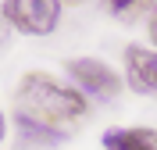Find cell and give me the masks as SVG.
<instances>
[{
  "instance_id": "277c9868",
  "label": "cell",
  "mask_w": 157,
  "mask_h": 150,
  "mask_svg": "<svg viewBox=\"0 0 157 150\" xmlns=\"http://www.w3.org/2000/svg\"><path fill=\"white\" fill-rule=\"evenodd\" d=\"M125 82L136 93H154L157 97V54L147 47H132L125 50Z\"/></svg>"
},
{
  "instance_id": "8992f818",
  "label": "cell",
  "mask_w": 157,
  "mask_h": 150,
  "mask_svg": "<svg viewBox=\"0 0 157 150\" xmlns=\"http://www.w3.org/2000/svg\"><path fill=\"white\" fill-rule=\"evenodd\" d=\"M104 7L121 21H136L150 11H157V0H104Z\"/></svg>"
},
{
  "instance_id": "3957f363",
  "label": "cell",
  "mask_w": 157,
  "mask_h": 150,
  "mask_svg": "<svg viewBox=\"0 0 157 150\" xmlns=\"http://www.w3.org/2000/svg\"><path fill=\"white\" fill-rule=\"evenodd\" d=\"M68 75L89 93V97H97V100H114L118 93H121V79H118L104 61H97V57L68 61Z\"/></svg>"
},
{
  "instance_id": "9c48e42d",
  "label": "cell",
  "mask_w": 157,
  "mask_h": 150,
  "mask_svg": "<svg viewBox=\"0 0 157 150\" xmlns=\"http://www.w3.org/2000/svg\"><path fill=\"white\" fill-rule=\"evenodd\" d=\"M4 43H7V29H4V25H0V47H4Z\"/></svg>"
},
{
  "instance_id": "30bf717a",
  "label": "cell",
  "mask_w": 157,
  "mask_h": 150,
  "mask_svg": "<svg viewBox=\"0 0 157 150\" xmlns=\"http://www.w3.org/2000/svg\"><path fill=\"white\" fill-rule=\"evenodd\" d=\"M4 129H7V125H4V114H0V143H4Z\"/></svg>"
},
{
  "instance_id": "52a82bcc",
  "label": "cell",
  "mask_w": 157,
  "mask_h": 150,
  "mask_svg": "<svg viewBox=\"0 0 157 150\" xmlns=\"http://www.w3.org/2000/svg\"><path fill=\"white\" fill-rule=\"evenodd\" d=\"M18 129L25 132V136H32L36 143H57L61 140V132H50V129H43V125H36V121L21 118V114H18Z\"/></svg>"
},
{
  "instance_id": "5b68a950",
  "label": "cell",
  "mask_w": 157,
  "mask_h": 150,
  "mask_svg": "<svg viewBox=\"0 0 157 150\" xmlns=\"http://www.w3.org/2000/svg\"><path fill=\"white\" fill-rule=\"evenodd\" d=\"M104 150H157V129H107Z\"/></svg>"
},
{
  "instance_id": "7a4b0ae2",
  "label": "cell",
  "mask_w": 157,
  "mask_h": 150,
  "mask_svg": "<svg viewBox=\"0 0 157 150\" xmlns=\"http://www.w3.org/2000/svg\"><path fill=\"white\" fill-rule=\"evenodd\" d=\"M4 21L25 36H50L61 21V0H4Z\"/></svg>"
},
{
  "instance_id": "6da1fadb",
  "label": "cell",
  "mask_w": 157,
  "mask_h": 150,
  "mask_svg": "<svg viewBox=\"0 0 157 150\" xmlns=\"http://www.w3.org/2000/svg\"><path fill=\"white\" fill-rule=\"evenodd\" d=\"M18 114L50 132H64L86 118V97L71 86H61L47 71H29L18 86Z\"/></svg>"
},
{
  "instance_id": "ba28073f",
  "label": "cell",
  "mask_w": 157,
  "mask_h": 150,
  "mask_svg": "<svg viewBox=\"0 0 157 150\" xmlns=\"http://www.w3.org/2000/svg\"><path fill=\"white\" fill-rule=\"evenodd\" d=\"M150 40H154V47H157V11L150 14Z\"/></svg>"
}]
</instances>
